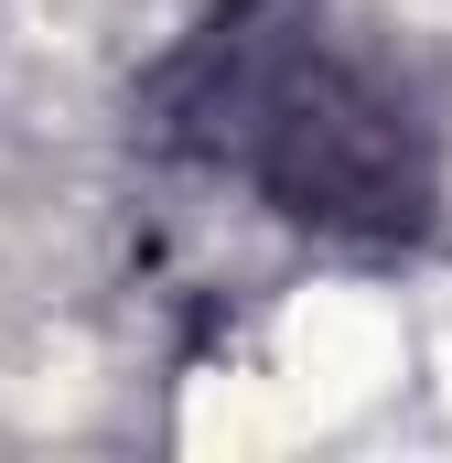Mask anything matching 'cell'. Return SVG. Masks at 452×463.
Wrapping results in <instances>:
<instances>
[{
	"label": "cell",
	"instance_id": "obj_1",
	"mask_svg": "<svg viewBox=\"0 0 452 463\" xmlns=\"http://www.w3.org/2000/svg\"><path fill=\"white\" fill-rule=\"evenodd\" d=\"M129 151L366 269L420 259L452 216L442 118L355 0H194L129 76Z\"/></svg>",
	"mask_w": 452,
	"mask_h": 463
}]
</instances>
